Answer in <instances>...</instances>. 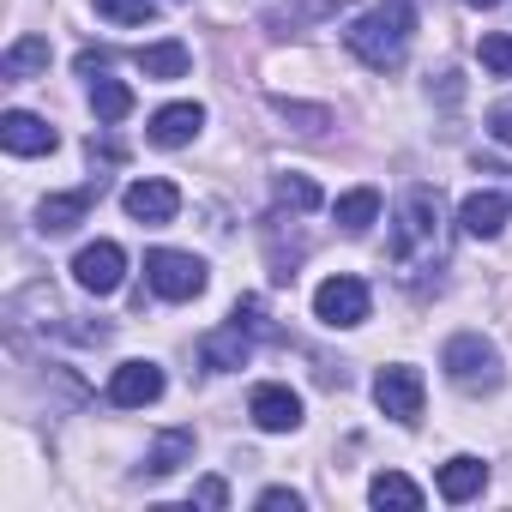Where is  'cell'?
Segmentation results:
<instances>
[{"instance_id": "obj_1", "label": "cell", "mask_w": 512, "mask_h": 512, "mask_svg": "<svg viewBox=\"0 0 512 512\" xmlns=\"http://www.w3.org/2000/svg\"><path fill=\"white\" fill-rule=\"evenodd\" d=\"M410 31H416V7H410V0H386V7L362 13V19L344 31V43H350V55H356L362 67L392 73V67L410 55Z\"/></svg>"}, {"instance_id": "obj_2", "label": "cell", "mask_w": 512, "mask_h": 512, "mask_svg": "<svg viewBox=\"0 0 512 512\" xmlns=\"http://www.w3.org/2000/svg\"><path fill=\"white\" fill-rule=\"evenodd\" d=\"M416 247L440 253V193L434 187H410L398 205V235H392V260H416Z\"/></svg>"}, {"instance_id": "obj_3", "label": "cell", "mask_w": 512, "mask_h": 512, "mask_svg": "<svg viewBox=\"0 0 512 512\" xmlns=\"http://www.w3.org/2000/svg\"><path fill=\"white\" fill-rule=\"evenodd\" d=\"M440 362H446L452 386H464V392H494L500 386V356H494V344L482 332H458Z\"/></svg>"}, {"instance_id": "obj_4", "label": "cell", "mask_w": 512, "mask_h": 512, "mask_svg": "<svg viewBox=\"0 0 512 512\" xmlns=\"http://www.w3.org/2000/svg\"><path fill=\"white\" fill-rule=\"evenodd\" d=\"M145 278L163 302H193L205 290V260H193V253H175V247H151L145 253Z\"/></svg>"}, {"instance_id": "obj_5", "label": "cell", "mask_w": 512, "mask_h": 512, "mask_svg": "<svg viewBox=\"0 0 512 512\" xmlns=\"http://www.w3.org/2000/svg\"><path fill=\"white\" fill-rule=\"evenodd\" d=\"M73 278H79L85 296H115V290L127 284V253H121V241H91V247H79Z\"/></svg>"}, {"instance_id": "obj_6", "label": "cell", "mask_w": 512, "mask_h": 512, "mask_svg": "<svg viewBox=\"0 0 512 512\" xmlns=\"http://www.w3.org/2000/svg\"><path fill=\"white\" fill-rule=\"evenodd\" d=\"M314 320L320 326H362L368 320V284L362 278H326L314 290Z\"/></svg>"}, {"instance_id": "obj_7", "label": "cell", "mask_w": 512, "mask_h": 512, "mask_svg": "<svg viewBox=\"0 0 512 512\" xmlns=\"http://www.w3.org/2000/svg\"><path fill=\"white\" fill-rule=\"evenodd\" d=\"M374 404H380L392 422L416 428V422H422V374H416V368H380V380H374Z\"/></svg>"}, {"instance_id": "obj_8", "label": "cell", "mask_w": 512, "mask_h": 512, "mask_svg": "<svg viewBox=\"0 0 512 512\" xmlns=\"http://www.w3.org/2000/svg\"><path fill=\"white\" fill-rule=\"evenodd\" d=\"M163 398V368L157 362H121L115 380H109V404L115 410H145Z\"/></svg>"}, {"instance_id": "obj_9", "label": "cell", "mask_w": 512, "mask_h": 512, "mask_svg": "<svg viewBox=\"0 0 512 512\" xmlns=\"http://www.w3.org/2000/svg\"><path fill=\"white\" fill-rule=\"evenodd\" d=\"M121 205H127V217H133V223L163 229V223L181 211V187H175V181H133V187L121 193Z\"/></svg>"}, {"instance_id": "obj_10", "label": "cell", "mask_w": 512, "mask_h": 512, "mask_svg": "<svg viewBox=\"0 0 512 512\" xmlns=\"http://www.w3.org/2000/svg\"><path fill=\"white\" fill-rule=\"evenodd\" d=\"M247 416L260 422L266 434H290V428H302V398H296L290 386H253Z\"/></svg>"}, {"instance_id": "obj_11", "label": "cell", "mask_w": 512, "mask_h": 512, "mask_svg": "<svg viewBox=\"0 0 512 512\" xmlns=\"http://www.w3.org/2000/svg\"><path fill=\"white\" fill-rule=\"evenodd\" d=\"M247 356H253V332H247L241 320H229V326H217V332L199 338V362H205L211 374H229V368H241Z\"/></svg>"}, {"instance_id": "obj_12", "label": "cell", "mask_w": 512, "mask_h": 512, "mask_svg": "<svg viewBox=\"0 0 512 512\" xmlns=\"http://www.w3.org/2000/svg\"><path fill=\"white\" fill-rule=\"evenodd\" d=\"M0 145H7L13 157H43V151H55L61 139H55L49 121H37V115H25V109H7V115H0Z\"/></svg>"}, {"instance_id": "obj_13", "label": "cell", "mask_w": 512, "mask_h": 512, "mask_svg": "<svg viewBox=\"0 0 512 512\" xmlns=\"http://www.w3.org/2000/svg\"><path fill=\"white\" fill-rule=\"evenodd\" d=\"M199 127H205V109H199V103H169V109H157V115H151V145L181 151V145H193V139H199Z\"/></svg>"}, {"instance_id": "obj_14", "label": "cell", "mask_w": 512, "mask_h": 512, "mask_svg": "<svg viewBox=\"0 0 512 512\" xmlns=\"http://www.w3.org/2000/svg\"><path fill=\"white\" fill-rule=\"evenodd\" d=\"M97 187H103V181H97ZM97 187L49 193V199L37 205V229H43V235H67V229H79V223H85V211H91V199H97Z\"/></svg>"}, {"instance_id": "obj_15", "label": "cell", "mask_w": 512, "mask_h": 512, "mask_svg": "<svg viewBox=\"0 0 512 512\" xmlns=\"http://www.w3.org/2000/svg\"><path fill=\"white\" fill-rule=\"evenodd\" d=\"M506 193H470L464 205H458V229L464 235H476V241H494L500 229H506Z\"/></svg>"}, {"instance_id": "obj_16", "label": "cell", "mask_w": 512, "mask_h": 512, "mask_svg": "<svg viewBox=\"0 0 512 512\" xmlns=\"http://www.w3.org/2000/svg\"><path fill=\"white\" fill-rule=\"evenodd\" d=\"M482 482H488V464H482V458H470V452H458V458H446V464H440V500H452V506L476 500V494H482Z\"/></svg>"}, {"instance_id": "obj_17", "label": "cell", "mask_w": 512, "mask_h": 512, "mask_svg": "<svg viewBox=\"0 0 512 512\" xmlns=\"http://www.w3.org/2000/svg\"><path fill=\"white\" fill-rule=\"evenodd\" d=\"M133 61H139V73H145V79H187V67H193L187 43H175V37H163V43H145Z\"/></svg>"}, {"instance_id": "obj_18", "label": "cell", "mask_w": 512, "mask_h": 512, "mask_svg": "<svg viewBox=\"0 0 512 512\" xmlns=\"http://www.w3.org/2000/svg\"><path fill=\"white\" fill-rule=\"evenodd\" d=\"M37 73H49V37H19V43L7 49V61H0V79H7V85H25V79H37Z\"/></svg>"}, {"instance_id": "obj_19", "label": "cell", "mask_w": 512, "mask_h": 512, "mask_svg": "<svg viewBox=\"0 0 512 512\" xmlns=\"http://www.w3.org/2000/svg\"><path fill=\"white\" fill-rule=\"evenodd\" d=\"M187 458H193V428H169V434H157V446H151L145 470H151V476H175Z\"/></svg>"}, {"instance_id": "obj_20", "label": "cell", "mask_w": 512, "mask_h": 512, "mask_svg": "<svg viewBox=\"0 0 512 512\" xmlns=\"http://www.w3.org/2000/svg\"><path fill=\"white\" fill-rule=\"evenodd\" d=\"M91 109H97V121H127V115H133V91H127L121 79L97 73V79H91Z\"/></svg>"}, {"instance_id": "obj_21", "label": "cell", "mask_w": 512, "mask_h": 512, "mask_svg": "<svg viewBox=\"0 0 512 512\" xmlns=\"http://www.w3.org/2000/svg\"><path fill=\"white\" fill-rule=\"evenodd\" d=\"M332 217H338L350 235H362V229H374V217H380V193H374V187H356V193H344V199L332 205Z\"/></svg>"}, {"instance_id": "obj_22", "label": "cell", "mask_w": 512, "mask_h": 512, "mask_svg": "<svg viewBox=\"0 0 512 512\" xmlns=\"http://www.w3.org/2000/svg\"><path fill=\"white\" fill-rule=\"evenodd\" d=\"M368 500H374V506H404V512H416V506H422V488H416L410 476H398V470H380V476L368 482Z\"/></svg>"}, {"instance_id": "obj_23", "label": "cell", "mask_w": 512, "mask_h": 512, "mask_svg": "<svg viewBox=\"0 0 512 512\" xmlns=\"http://www.w3.org/2000/svg\"><path fill=\"white\" fill-rule=\"evenodd\" d=\"M272 199H278L284 211H314V205H320V187H314L308 175H278Z\"/></svg>"}, {"instance_id": "obj_24", "label": "cell", "mask_w": 512, "mask_h": 512, "mask_svg": "<svg viewBox=\"0 0 512 512\" xmlns=\"http://www.w3.org/2000/svg\"><path fill=\"white\" fill-rule=\"evenodd\" d=\"M91 7L109 25H145V19H157V0H91Z\"/></svg>"}, {"instance_id": "obj_25", "label": "cell", "mask_w": 512, "mask_h": 512, "mask_svg": "<svg viewBox=\"0 0 512 512\" xmlns=\"http://www.w3.org/2000/svg\"><path fill=\"white\" fill-rule=\"evenodd\" d=\"M278 115H284V121H296L302 133H326V127H332V109H314V103H290V97H278Z\"/></svg>"}, {"instance_id": "obj_26", "label": "cell", "mask_w": 512, "mask_h": 512, "mask_svg": "<svg viewBox=\"0 0 512 512\" xmlns=\"http://www.w3.org/2000/svg\"><path fill=\"white\" fill-rule=\"evenodd\" d=\"M476 55H482V67H488V73H500V79H512V37H506V31H494V37H482V49H476Z\"/></svg>"}, {"instance_id": "obj_27", "label": "cell", "mask_w": 512, "mask_h": 512, "mask_svg": "<svg viewBox=\"0 0 512 512\" xmlns=\"http://www.w3.org/2000/svg\"><path fill=\"white\" fill-rule=\"evenodd\" d=\"M488 133H494L500 145H512V97H500V103L488 109Z\"/></svg>"}, {"instance_id": "obj_28", "label": "cell", "mask_w": 512, "mask_h": 512, "mask_svg": "<svg viewBox=\"0 0 512 512\" xmlns=\"http://www.w3.org/2000/svg\"><path fill=\"white\" fill-rule=\"evenodd\" d=\"M193 500H199V506H229V482H223V476H205V482L193 488Z\"/></svg>"}, {"instance_id": "obj_29", "label": "cell", "mask_w": 512, "mask_h": 512, "mask_svg": "<svg viewBox=\"0 0 512 512\" xmlns=\"http://www.w3.org/2000/svg\"><path fill=\"white\" fill-rule=\"evenodd\" d=\"M260 506H266V512H302V494H296V488H266Z\"/></svg>"}, {"instance_id": "obj_30", "label": "cell", "mask_w": 512, "mask_h": 512, "mask_svg": "<svg viewBox=\"0 0 512 512\" xmlns=\"http://www.w3.org/2000/svg\"><path fill=\"white\" fill-rule=\"evenodd\" d=\"M103 67H109V49H85V55H79V73H85V79L103 73Z\"/></svg>"}, {"instance_id": "obj_31", "label": "cell", "mask_w": 512, "mask_h": 512, "mask_svg": "<svg viewBox=\"0 0 512 512\" xmlns=\"http://www.w3.org/2000/svg\"><path fill=\"white\" fill-rule=\"evenodd\" d=\"M464 7H482V13H488V7H500V0H464Z\"/></svg>"}]
</instances>
